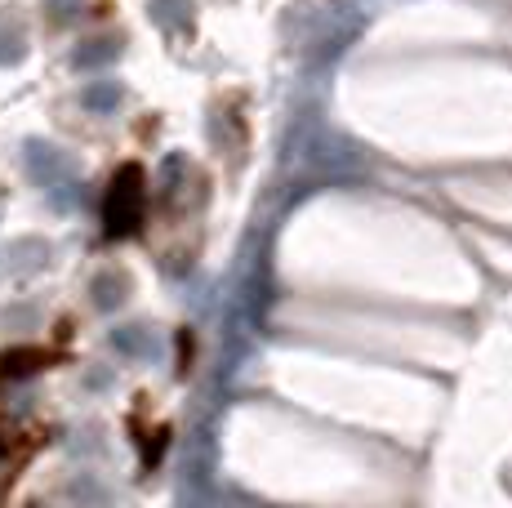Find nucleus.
Listing matches in <instances>:
<instances>
[{"instance_id": "f257e3e1", "label": "nucleus", "mask_w": 512, "mask_h": 508, "mask_svg": "<svg viewBox=\"0 0 512 508\" xmlns=\"http://www.w3.org/2000/svg\"><path fill=\"white\" fill-rule=\"evenodd\" d=\"M143 174L134 170H125V174H116V183H112V192H107V205H103V219H107V232L112 237H130V232H139V223H143Z\"/></svg>"}]
</instances>
